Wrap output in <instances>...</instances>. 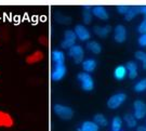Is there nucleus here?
I'll list each match as a JSON object with an SVG mask.
<instances>
[{
	"label": "nucleus",
	"mask_w": 146,
	"mask_h": 131,
	"mask_svg": "<svg viewBox=\"0 0 146 131\" xmlns=\"http://www.w3.org/2000/svg\"><path fill=\"white\" fill-rule=\"evenodd\" d=\"M53 110L55 113V115L60 117L63 120H69L72 119L74 116V110L72 107L66 106L63 104H55L53 106Z\"/></svg>",
	"instance_id": "obj_1"
},
{
	"label": "nucleus",
	"mask_w": 146,
	"mask_h": 131,
	"mask_svg": "<svg viewBox=\"0 0 146 131\" xmlns=\"http://www.w3.org/2000/svg\"><path fill=\"white\" fill-rule=\"evenodd\" d=\"M77 79L80 82L81 89L84 91H92L94 89V80L92 78V76L89 73L86 72H81L77 75Z\"/></svg>",
	"instance_id": "obj_2"
},
{
	"label": "nucleus",
	"mask_w": 146,
	"mask_h": 131,
	"mask_svg": "<svg viewBox=\"0 0 146 131\" xmlns=\"http://www.w3.org/2000/svg\"><path fill=\"white\" fill-rule=\"evenodd\" d=\"M76 39H77V36L74 32L73 29H66L64 32V38H63L62 42H61V47L63 49H70V48L75 46L76 43Z\"/></svg>",
	"instance_id": "obj_3"
},
{
	"label": "nucleus",
	"mask_w": 146,
	"mask_h": 131,
	"mask_svg": "<svg viewBox=\"0 0 146 131\" xmlns=\"http://www.w3.org/2000/svg\"><path fill=\"white\" fill-rule=\"evenodd\" d=\"M67 73V68L64 63L53 64L52 72H51V78L53 81H60L62 80Z\"/></svg>",
	"instance_id": "obj_4"
},
{
	"label": "nucleus",
	"mask_w": 146,
	"mask_h": 131,
	"mask_svg": "<svg viewBox=\"0 0 146 131\" xmlns=\"http://www.w3.org/2000/svg\"><path fill=\"white\" fill-rule=\"evenodd\" d=\"M125 99H127V95L123 92L115 93V94L111 95L110 99L107 100V106L110 110H116V108H118L120 105L125 102Z\"/></svg>",
	"instance_id": "obj_5"
},
{
	"label": "nucleus",
	"mask_w": 146,
	"mask_h": 131,
	"mask_svg": "<svg viewBox=\"0 0 146 131\" xmlns=\"http://www.w3.org/2000/svg\"><path fill=\"white\" fill-rule=\"evenodd\" d=\"M68 54L69 57L73 59L76 64H80L84 62V48L79 45H75L68 50Z\"/></svg>",
	"instance_id": "obj_6"
},
{
	"label": "nucleus",
	"mask_w": 146,
	"mask_h": 131,
	"mask_svg": "<svg viewBox=\"0 0 146 131\" xmlns=\"http://www.w3.org/2000/svg\"><path fill=\"white\" fill-rule=\"evenodd\" d=\"M133 110L136 119H142L146 116V104L142 100H136L133 103Z\"/></svg>",
	"instance_id": "obj_7"
},
{
	"label": "nucleus",
	"mask_w": 146,
	"mask_h": 131,
	"mask_svg": "<svg viewBox=\"0 0 146 131\" xmlns=\"http://www.w3.org/2000/svg\"><path fill=\"white\" fill-rule=\"evenodd\" d=\"M74 32L76 34L77 38H78L79 40H81V41H88L89 39H90V37H91L89 29L84 25H82V24H77L75 26Z\"/></svg>",
	"instance_id": "obj_8"
},
{
	"label": "nucleus",
	"mask_w": 146,
	"mask_h": 131,
	"mask_svg": "<svg viewBox=\"0 0 146 131\" xmlns=\"http://www.w3.org/2000/svg\"><path fill=\"white\" fill-rule=\"evenodd\" d=\"M14 126V119L10 113L0 110V128H12Z\"/></svg>",
	"instance_id": "obj_9"
},
{
	"label": "nucleus",
	"mask_w": 146,
	"mask_h": 131,
	"mask_svg": "<svg viewBox=\"0 0 146 131\" xmlns=\"http://www.w3.org/2000/svg\"><path fill=\"white\" fill-rule=\"evenodd\" d=\"M114 39H115L116 42L118 43H122V42L125 41L127 39V29L123 25H117L114 29Z\"/></svg>",
	"instance_id": "obj_10"
},
{
	"label": "nucleus",
	"mask_w": 146,
	"mask_h": 131,
	"mask_svg": "<svg viewBox=\"0 0 146 131\" xmlns=\"http://www.w3.org/2000/svg\"><path fill=\"white\" fill-rule=\"evenodd\" d=\"M43 59H44V53L42 52L41 50H36V51L31 52V54H28L25 59V61H26L27 64L33 65V64H37L41 62Z\"/></svg>",
	"instance_id": "obj_11"
},
{
	"label": "nucleus",
	"mask_w": 146,
	"mask_h": 131,
	"mask_svg": "<svg viewBox=\"0 0 146 131\" xmlns=\"http://www.w3.org/2000/svg\"><path fill=\"white\" fill-rule=\"evenodd\" d=\"M92 14L94 16H96L100 20L106 21L108 20V12L106 11L103 5H94L92 7Z\"/></svg>",
	"instance_id": "obj_12"
},
{
	"label": "nucleus",
	"mask_w": 146,
	"mask_h": 131,
	"mask_svg": "<svg viewBox=\"0 0 146 131\" xmlns=\"http://www.w3.org/2000/svg\"><path fill=\"white\" fill-rule=\"evenodd\" d=\"M100 130V127L94 122V121H84L80 127H79L77 131H99Z\"/></svg>",
	"instance_id": "obj_13"
},
{
	"label": "nucleus",
	"mask_w": 146,
	"mask_h": 131,
	"mask_svg": "<svg viewBox=\"0 0 146 131\" xmlns=\"http://www.w3.org/2000/svg\"><path fill=\"white\" fill-rule=\"evenodd\" d=\"M93 32L95 35H98L101 38H105L108 36V34L111 32V26L110 25H105V26H95L93 28Z\"/></svg>",
	"instance_id": "obj_14"
},
{
	"label": "nucleus",
	"mask_w": 146,
	"mask_h": 131,
	"mask_svg": "<svg viewBox=\"0 0 146 131\" xmlns=\"http://www.w3.org/2000/svg\"><path fill=\"white\" fill-rule=\"evenodd\" d=\"M81 65H82V68H84V72L90 74L96 68V61L94 59H86L81 63Z\"/></svg>",
	"instance_id": "obj_15"
},
{
	"label": "nucleus",
	"mask_w": 146,
	"mask_h": 131,
	"mask_svg": "<svg viewBox=\"0 0 146 131\" xmlns=\"http://www.w3.org/2000/svg\"><path fill=\"white\" fill-rule=\"evenodd\" d=\"M125 67H127V72H128L129 78L130 79L136 78V76H137V65H136L135 62H133V61L128 62L127 65H125Z\"/></svg>",
	"instance_id": "obj_16"
},
{
	"label": "nucleus",
	"mask_w": 146,
	"mask_h": 131,
	"mask_svg": "<svg viewBox=\"0 0 146 131\" xmlns=\"http://www.w3.org/2000/svg\"><path fill=\"white\" fill-rule=\"evenodd\" d=\"M92 7L91 5H84V11H82V20L84 24H90L92 21Z\"/></svg>",
	"instance_id": "obj_17"
},
{
	"label": "nucleus",
	"mask_w": 146,
	"mask_h": 131,
	"mask_svg": "<svg viewBox=\"0 0 146 131\" xmlns=\"http://www.w3.org/2000/svg\"><path fill=\"white\" fill-rule=\"evenodd\" d=\"M127 75H128V72L125 65H118L114 70V77L117 80H122Z\"/></svg>",
	"instance_id": "obj_18"
},
{
	"label": "nucleus",
	"mask_w": 146,
	"mask_h": 131,
	"mask_svg": "<svg viewBox=\"0 0 146 131\" xmlns=\"http://www.w3.org/2000/svg\"><path fill=\"white\" fill-rule=\"evenodd\" d=\"M52 61L53 64H60L65 62V53L61 50H53L52 51Z\"/></svg>",
	"instance_id": "obj_19"
},
{
	"label": "nucleus",
	"mask_w": 146,
	"mask_h": 131,
	"mask_svg": "<svg viewBox=\"0 0 146 131\" xmlns=\"http://www.w3.org/2000/svg\"><path fill=\"white\" fill-rule=\"evenodd\" d=\"M87 49L90 52L94 53V54H100V53L102 52V46L98 41H95V40L89 41L87 43Z\"/></svg>",
	"instance_id": "obj_20"
},
{
	"label": "nucleus",
	"mask_w": 146,
	"mask_h": 131,
	"mask_svg": "<svg viewBox=\"0 0 146 131\" xmlns=\"http://www.w3.org/2000/svg\"><path fill=\"white\" fill-rule=\"evenodd\" d=\"M140 13V7L137 5H132V7H129V10L125 13V21H131L133 17H135L137 14Z\"/></svg>",
	"instance_id": "obj_21"
},
{
	"label": "nucleus",
	"mask_w": 146,
	"mask_h": 131,
	"mask_svg": "<svg viewBox=\"0 0 146 131\" xmlns=\"http://www.w3.org/2000/svg\"><path fill=\"white\" fill-rule=\"evenodd\" d=\"M93 121L99 127L100 126L105 127V126H107V124H108V121H107V119H106V117H105L103 114H96V115H94Z\"/></svg>",
	"instance_id": "obj_22"
},
{
	"label": "nucleus",
	"mask_w": 146,
	"mask_h": 131,
	"mask_svg": "<svg viewBox=\"0 0 146 131\" xmlns=\"http://www.w3.org/2000/svg\"><path fill=\"white\" fill-rule=\"evenodd\" d=\"M125 124H127V126L129 127V128H134V127L136 126V119L135 116L133 115V114H127V115H125Z\"/></svg>",
	"instance_id": "obj_23"
},
{
	"label": "nucleus",
	"mask_w": 146,
	"mask_h": 131,
	"mask_svg": "<svg viewBox=\"0 0 146 131\" xmlns=\"http://www.w3.org/2000/svg\"><path fill=\"white\" fill-rule=\"evenodd\" d=\"M121 126H122V119L118 116L114 117L113 120H111V130L119 131L121 129Z\"/></svg>",
	"instance_id": "obj_24"
},
{
	"label": "nucleus",
	"mask_w": 146,
	"mask_h": 131,
	"mask_svg": "<svg viewBox=\"0 0 146 131\" xmlns=\"http://www.w3.org/2000/svg\"><path fill=\"white\" fill-rule=\"evenodd\" d=\"M135 58L142 62V66L143 69H146V53L143 51H136L135 52Z\"/></svg>",
	"instance_id": "obj_25"
},
{
	"label": "nucleus",
	"mask_w": 146,
	"mask_h": 131,
	"mask_svg": "<svg viewBox=\"0 0 146 131\" xmlns=\"http://www.w3.org/2000/svg\"><path fill=\"white\" fill-rule=\"evenodd\" d=\"M134 90L136 92H143L146 90V78L142 79L140 81H137L134 86Z\"/></svg>",
	"instance_id": "obj_26"
},
{
	"label": "nucleus",
	"mask_w": 146,
	"mask_h": 131,
	"mask_svg": "<svg viewBox=\"0 0 146 131\" xmlns=\"http://www.w3.org/2000/svg\"><path fill=\"white\" fill-rule=\"evenodd\" d=\"M56 21L60 22L61 24H68V23H70V17L69 16H64L62 14H60V16H56Z\"/></svg>",
	"instance_id": "obj_27"
},
{
	"label": "nucleus",
	"mask_w": 146,
	"mask_h": 131,
	"mask_svg": "<svg viewBox=\"0 0 146 131\" xmlns=\"http://www.w3.org/2000/svg\"><path fill=\"white\" fill-rule=\"evenodd\" d=\"M128 10H129V5H118L117 7V11L119 12L120 14H123V15H125Z\"/></svg>",
	"instance_id": "obj_28"
},
{
	"label": "nucleus",
	"mask_w": 146,
	"mask_h": 131,
	"mask_svg": "<svg viewBox=\"0 0 146 131\" xmlns=\"http://www.w3.org/2000/svg\"><path fill=\"white\" fill-rule=\"evenodd\" d=\"M139 45L141 47H146V34H142L139 37Z\"/></svg>",
	"instance_id": "obj_29"
},
{
	"label": "nucleus",
	"mask_w": 146,
	"mask_h": 131,
	"mask_svg": "<svg viewBox=\"0 0 146 131\" xmlns=\"http://www.w3.org/2000/svg\"><path fill=\"white\" fill-rule=\"evenodd\" d=\"M137 29H139V32L141 33V35L142 34H146V19H144V21L140 24Z\"/></svg>",
	"instance_id": "obj_30"
},
{
	"label": "nucleus",
	"mask_w": 146,
	"mask_h": 131,
	"mask_svg": "<svg viewBox=\"0 0 146 131\" xmlns=\"http://www.w3.org/2000/svg\"><path fill=\"white\" fill-rule=\"evenodd\" d=\"M39 42L41 43V45H47L48 43V39L46 36H41L39 37Z\"/></svg>",
	"instance_id": "obj_31"
},
{
	"label": "nucleus",
	"mask_w": 146,
	"mask_h": 131,
	"mask_svg": "<svg viewBox=\"0 0 146 131\" xmlns=\"http://www.w3.org/2000/svg\"><path fill=\"white\" fill-rule=\"evenodd\" d=\"M140 12L145 15V19H146V5H142V7H140Z\"/></svg>",
	"instance_id": "obj_32"
},
{
	"label": "nucleus",
	"mask_w": 146,
	"mask_h": 131,
	"mask_svg": "<svg viewBox=\"0 0 146 131\" xmlns=\"http://www.w3.org/2000/svg\"><path fill=\"white\" fill-rule=\"evenodd\" d=\"M137 131H146V127H145V126H140V127H137Z\"/></svg>",
	"instance_id": "obj_33"
}]
</instances>
